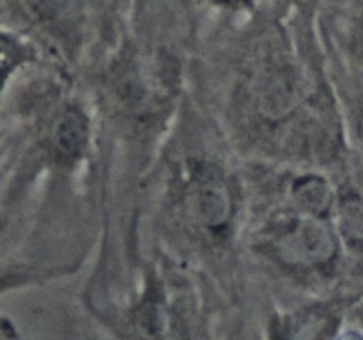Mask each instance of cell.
<instances>
[{
	"mask_svg": "<svg viewBox=\"0 0 363 340\" xmlns=\"http://www.w3.org/2000/svg\"><path fill=\"white\" fill-rule=\"evenodd\" d=\"M293 195L294 200L307 212L323 211L328 208L330 200H332L328 186L325 184V181L318 179V177H305V179L298 181Z\"/></svg>",
	"mask_w": 363,
	"mask_h": 340,
	"instance_id": "277c9868",
	"label": "cell"
},
{
	"mask_svg": "<svg viewBox=\"0 0 363 340\" xmlns=\"http://www.w3.org/2000/svg\"><path fill=\"white\" fill-rule=\"evenodd\" d=\"M191 212L208 227H220L229 220L230 195L218 172L199 170L188 191Z\"/></svg>",
	"mask_w": 363,
	"mask_h": 340,
	"instance_id": "7a4b0ae2",
	"label": "cell"
},
{
	"mask_svg": "<svg viewBox=\"0 0 363 340\" xmlns=\"http://www.w3.org/2000/svg\"><path fill=\"white\" fill-rule=\"evenodd\" d=\"M282 257L300 264H319L333 255L335 244L330 230L314 218H301L279 237Z\"/></svg>",
	"mask_w": 363,
	"mask_h": 340,
	"instance_id": "6da1fadb",
	"label": "cell"
},
{
	"mask_svg": "<svg viewBox=\"0 0 363 340\" xmlns=\"http://www.w3.org/2000/svg\"><path fill=\"white\" fill-rule=\"evenodd\" d=\"M222 2H240V0H222Z\"/></svg>",
	"mask_w": 363,
	"mask_h": 340,
	"instance_id": "5b68a950",
	"label": "cell"
},
{
	"mask_svg": "<svg viewBox=\"0 0 363 340\" xmlns=\"http://www.w3.org/2000/svg\"><path fill=\"white\" fill-rule=\"evenodd\" d=\"M87 137L85 130V120L80 112L67 110L55 126V144L59 145L60 151L67 156H74L82 151Z\"/></svg>",
	"mask_w": 363,
	"mask_h": 340,
	"instance_id": "3957f363",
	"label": "cell"
}]
</instances>
